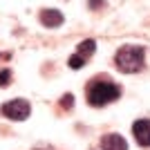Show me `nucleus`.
<instances>
[{"mask_svg": "<svg viewBox=\"0 0 150 150\" xmlns=\"http://www.w3.org/2000/svg\"><path fill=\"white\" fill-rule=\"evenodd\" d=\"M144 63H146L144 45H123L114 56V65L123 74H134L139 69H144Z\"/></svg>", "mask_w": 150, "mask_h": 150, "instance_id": "f257e3e1", "label": "nucleus"}, {"mask_svg": "<svg viewBox=\"0 0 150 150\" xmlns=\"http://www.w3.org/2000/svg\"><path fill=\"white\" fill-rule=\"evenodd\" d=\"M121 96V88L110 81H94L88 85V103L94 108H103Z\"/></svg>", "mask_w": 150, "mask_h": 150, "instance_id": "f03ea898", "label": "nucleus"}, {"mask_svg": "<svg viewBox=\"0 0 150 150\" xmlns=\"http://www.w3.org/2000/svg\"><path fill=\"white\" fill-rule=\"evenodd\" d=\"M0 112H2V117H7L11 121H25L31 112V105H29V101H25V99H13L0 108Z\"/></svg>", "mask_w": 150, "mask_h": 150, "instance_id": "7ed1b4c3", "label": "nucleus"}, {"mask_svg": "<svg viewBox=\"0 0 150 150\" xmlns=\"http://www.w3.org/2000/svg\"><path fill=\"white\" fill-rule=\"evenodd\" d=\"M132 134H134V139H137L139 146L148 148V146H150V121L148 119L134 121V125H132Z\"/></svg>", "mask_w": 150, "mask_h": 150, "instance_id": "20e7f679", "label": "nucleus"}, {"mask_svg": "<svg viewBox=\"0 0 150 150\" xmlns=\"http://www.w3.org/2000/svg\"><path fill=\"white\" fill-rule=\"evenodd\" d=\"M101 148L103 150H128V144H125V139L117 132H110L105 137L101 139Z\"/></svg>", "mask_w": 150, "mask_h": 150, "instance_id": "39448f33", "label": "nucleus"}, {"mask_svg": "<svg viewBox=\"0 0 150 150\" xmlns=\"http://www.w3.org/2000/svg\"><path fill=\"white\" fill-rule=\"evenodd\" d=\"M40 23H43L45 27H50V29L61 27L63 25V13L58 11V9H43V11H40Z\"/></svg>", "mask_w": 150, "mask_h": 150, "instance_id": "423d86ee", "label": "nucleus"}, {"mask_svg": "<svg viewBox=\"0 0 150 150\" xmlns=\"http://www.w3.org/2000/svg\"><path fill=\"white\" fill-rule=\"evenodd\" d=\"M94 52H96V43H94L92 38H88V40H83V43L79 45V56H83V58L92 56Z\"/></svg>", "mask_w": 150, "mask_h": 150, "instance_id": "0eeeda50", "label": "nucleus"}, {"mask_svg": "<svg viewBox=\"0 0 150 150\" xmlns=\"http://www.w3.org/2000/svg\"><path fill=\"white\" fill-rule=\"evenodd\" d=\"M83 65H85V58H83V56H79V54L69 56V67H72V69H81Z\"/></svg>", "mask_w": 150, "mask_h": 150, "instance_id": "6e6552de", "label": "nucleus"}, {"mask_svg": "<svg viewBox=\"0 0 150 150\" xmlns=\"http://www.w3.org/2000/svg\"><path fill=\"white\" fill-rule=\"evenodd\" d=\"M11 83V72L9 69H0V88H7Z\"/></svg>", "mask_w": 150, "mask_h": 150, "instance_id": "1a4fd4ad", "label": "nucleus"}, {"mask_svg": "<svg viewBox=\"0 0 150 150\" xmlns=\"http://www.w3.org/2000/svg\"><path fill=\"white\" fill-rule=\"evenodd\" d=\"M74 96H72V94H65V96H63V101H61V105L63 108H72V103H74Z\"/></svg>", "mask_w": 150, "mask_h": 150, "instance_id": "9d476101", "label": "nucleus"}]
</instances>
